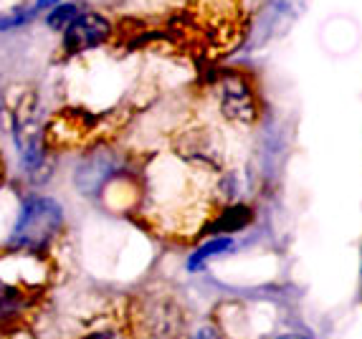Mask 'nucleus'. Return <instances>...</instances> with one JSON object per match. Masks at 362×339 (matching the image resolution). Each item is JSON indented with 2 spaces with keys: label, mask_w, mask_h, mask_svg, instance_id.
Here are the masks:
<instances>
[{
  "label": "nucleus",
  "mask_w": 362,
  "mask_h": 339,
  "mask_svg": "<svg viewBox=\"0 0 362 339\" xmlns=\"http://www.w3.org/2000/svg\"><path fill=\"white\" fill-rule=\"evenodd\" d=\"M64 225V208L54 198L30 195L23 200L18 220L13 225L11 246L21 251H43Z\"/></svg>",
  "instance_id": "1"
},
{
  "label": "nucleus",
  "mask_w": 362,
  "mask_h": 339,
  "mask_svg": "<svg viewBox=\"0 0 362 339\" xmlns=\"http://www.w3.org/2000/svg\"><path fill=\"white\" fill-rule=\"evenodd\" d=\"M115 25L99 11H78V16L61 33V54L81 56L94 51L112 38Z\"/></svg>",
  "instance_id": "2"
},
{
  "label": "nucleus",
  "mask_w": 362,
  "mask_h": 339,
  "mask_svg": "<svg viewBox=\"0 0 362 339\" xmlns=\"http://www.w3.org/2000/svg\"><path fill=\"white\" fill-rule=\"evenodd\" d=\"M119 172V157L115 152L102 147V150L89 152L76 167V175H74V182H76L78 193L84 195H97L107 188V182Z\"/></svg>",
  "instance_id": "3"
},
{
  "label": "nucleus",
  "mask_w": 362,
  "mask_h": 339,
  "mask_svg": "<svg viewBox=\"0 0 362 339\" xmlns=\"http://www.w3.org/2000/svg\"><path fill=\"white\" fill-rule=\"evenodd\" d=\"M16 142H18L21 160L28 170H38L46 160V140H43L41 121L36 107L23 102V109L16 114Z\"/></svg>",
  "instance_id": "4"
},
{
  "label": "nucleus",
  "mask_w": 362,
  "mask_h": 339,
  "mask_svg": "<svg viewBox=\"0 0 362 339\" xmlns=\"http://www.w3.org/2000/svg\"><path fill=\"white\" fill-rule=\"evenodd\" d=\"M221 97V112L230 121H251L256 117L254 91L241 76H226L218 89Z\"/></svg>",
  "instance_id": "5"
},
{
  "label": "nucleus",
  "mask_w": 362,
  "mask_h": 339,
  "mask_svg": "<svg viewBox=\"0 0 362 339\" xmlns=\"http://www.w3.org/2000/svg\"><path fill=\"white\" fill-rule=\"evenodd\" d=\"M25 307H28L25 291L8 284V281H0V327L18 319L25 311Z\"/></svg>",
  "instance_id": "6"
},
{
  "label": "nucleus",
  "mask_w": 362,
  "mask_h": 339,
  "mask_svg": "<svg viewBox=\"0 0 362 339\" xmlns=\"http://www.w3.org/2000/svg\"><path fill=\"white\" fill-rule=\"evenodd\" d=\"M251 223V208L246 206H230L226 208L211 225H208V233H221V236H230L235 230L246 228Z\"/></svg>",
  "instance_id": "7"
},
{
  "label": "nucleus",
  "mask_w": 362,
  "mask_h": 339,
  "mask_svg": "<svg viewBox=\"0 0 362 339\" xmlns=\"http://www.w3.org/2000/svg\"><path fill=\"white\" fill-rule=\"evenodd\" d=\"M233 249V238L230 236H216V238H211V241H206L203 246H200L198 251H195L190 258H187V268L190 271H198L206 261H211L213 256H218V254H228V251Z\"/></svg>",
  "instance_id": "8"
},
{
  "label": "nucleus",
  "mask_w": 362,
  "mask_h": 339,
  "mask_svg": "<svg viewBox=\"0 0 362 339\" xmlns=\"http://www.w3.org/2000/svg\"><path fill=\"white\" fill-rule=\"evenodd\" d=\"M76 16H78L76 3H66V0H64V3H59V6L46 11V25H49L51 30H56V33H64V28H66Z\"/></svg>",
  "instance_id": "9"
},
{
  "label": "nucleus",
  "mask_w": 362,
  "mask_h": 339,
  "mask_svg": "<svg viewBox=\"0 0 362 339\" xmlns=\"http://www.w3.org/2000/svg\"><path fill=\"white\" fill-rule=\"evenodd\" d=\"M36 11L33 8H13L8 13H0V33H11V30L21 28L28 20H33Z\"/></svg>",
  "instance_id": "10"
},
{
  "label": "nucleus",
  "mask_w": 362,
  "mask_h": 339,
  "mask_svg": "<svg viewBox=\"0 0 362 339\" xmlns=\"http://www.w3.org/2000/svg\"><path fill=\"white\" fill-rule=\"evenodd\" d=\"M59 3H64V0H36V6H33V11H36V13H43V11H49V8L59 6Z\"/></svg>",
  "instance_id": "11"
},
{
  "label": "nucleus",
  "mask_w": 362,
  "mask_h": 339,
  "mask_svg": "<svg viewBox=\"0 0 362 339\" xmlns=\"http://www.w3.org/2000/svg\"><path fill=\"white\" fill-rule=\"evenodd\" d=\"M193 339H221V334H218V332H216V329H213V327H203V329H200L198 334H195Z\"/></svg>",
  "instance_id": "12"
},
{
  "label": "nucleus",
  "mask_w": 362,
  "mask_h": 339,
  "mask_svg": "<svg viewBox=\"0 0 362 339\" xmlns=\"http://www.w3.org/2000/svg\"><path fill=\"white\" fill-rule=\"evenodd\" d=\"M86 339H117L115 332H97V334H89Z\"/></svg>",
  "instance_id": "13"
},
{
  "label": "nucleus",
  "mask_w": 362,
  "mask_h": 339,
  "mask_svg": "<svg viewBox=\"0 0 362 339\" xmlns=\"http://www.w3.org/2000/svg\"><path fill=\"white\" fill-rule=\"evenodd\" d=\"M274 339H307V337H299V334H281V337H274Z\"/></svg>",
  "instance_id": "14"
}]
</instances>
